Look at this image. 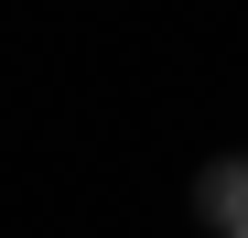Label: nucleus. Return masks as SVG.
Here are the masks:
<instances>
[{"label": "nucleus", "instance_id": "1", "mask_svg": "<svg viewBox=\"0 0 248 238\" xmlns=\"http://www.w3.org/2000/svg\"><path fill=\"white\" fill-rule=\"evenodd\" d=\"M194 195H205V217H216V238H248V163H216Z\"/></svg>", "mask_w": 248, "mask_h": 238}]
</instances>
